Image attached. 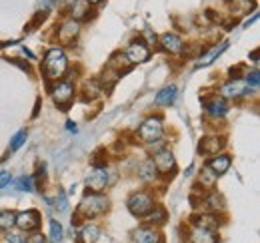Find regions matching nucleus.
<instances>
[{
  "label": "nucleus",
  "mask_w": 260,
  "mask_h": 243,
  "mask_svg": "<svg viewBox=\"0 0 260 243\" xmlns=\"http://www.w3.org/2000/svg\"><path fill=\"white\" fill-rule=\"evenodd\" d=\"M14 219H16V213L12 209H4L0 211V233H6L14 227Z\"/></svg>",
  "instance_id": "bb28decb"
},
{
  "label": "nucleus",
  "mask_w": 260,
  "mask_h": 243,
  "mask_svg": "<svg viewBox=\"0 0 260 243\" xmlns=\"http://www.w3.org/2000/svg\"><path fill=\"white\" fill-rule=\"evenodd\" d=\"M128 211L136 217H144L150 213V209L154 207V195L150 191H134L126 201Z\"/></svg>",
  "instance_id": "20e7f679"
},
{
  "label": "nucleus",
  "mask_w": 260,
  "mask_h": 243,
  "mask_svg": "<svg viewBox=\"0 0 260 243\" xmlns=\"http://www.w3.org/2000/svg\"><path fill=\"white\" fill-rule=\"evenodd\" d=\"M142 38H146V40H148V42H146L148 46H154V44L158 42V38H156V35H152L150 31H146V33H144V36H142Z\"/></svg>",
  "instance_id": "4c0bfd02"
},
{
  "label": "nucleus",
  "mask_w": 260,
  "mask_h": 243,
  "mask_svg": "<svg viewBox=\"0 0 260 243\" xmlns=\"http://www.w3.org/2000/svg\"><path fill=\"white\" fill-rule=\"evenodd\" d=\"M166 209L164 207H152L150 209V213L148 215H144L142 219L146 221V223H150V227H160L166 223Z\"/></svg>",
  "instance_id": "5701e85b"
},
{
  "label": "nucleus",
  "mask_w": 260,
  "mask_h": 243,
  "mask_svg": "<svg viewBox=\"0 0 260 243\" xmlns=\"http://www.w3.org/2000/svg\"><path fill=\"white\" fill-rule=\"evenodd\" d=\"M14 227H18V231H22V233L38 231V227H40V213L36 209H26V211L16 213Z\"/></svg>",
  "instance_id": "423d86ee"
},
{
  "label": "nucleus",
  "mask_w": 260,
  "mask_h": 243,
  "mask_svg": "<svg viewBox=\"0 0 260 243\" xmlns=\"http://www.w3.org/2000/svg\"><path fill=\"white\" fill-rule=\"evenodd\" d=\"M250 91H252V89H248L242 78H238V80L232 78V80L224 83V85L218 89V93L222 95V99H240V97L250 95Z\"/></svg>",
  "instance_id": "1a4fd4ad"
},
{
  "label": "nucleus",
  "mask_w": 260,
  "mask_h": 243,
  "mask_svg": "<svg viewBox=\"0 0 260 243\" xmlns=\"http://www.w3.org/2000/svg\"><path fill=\"white\" fill-rule=\"evenodd\" d=\"M62 237H64V229H62L60 221L50 219V233H48V239H50V243H60V241H62Z\"/></svg>",
  "instance_id": "cd10ccee"
},
{
  "label": "nucleus",
  "mask_w": 260,
  "mask_h": 243,
  "mask_svg": "<svg viewBox=\"0 0 260 243\" xmlns=\"http://www.w3.org/2000/svg\"><path fill=\"white\" fill-rule=\"evenodd\" d=\"M42 72L46 80H60L68 72V59L62 48H50L42 61Z\"/></svg>",
  "instance_id": "f03ea898"
},
{
  "label": "nucleus",
  "mask_w": 260,
  "mask_h": 243,
  "mask_svg": "<svg viewBox=\"0 0 260 243\" xmlns=\"http://www.w3.org/2000/svg\"><path fill=\"white\" fill-rule=\"evenodd\" d=\"M12 175H10V171H2L0 173V189H4V187H8V185H12Z\"/></svg>",
  "instance_id": "f704fd0d"
},
{
  "label": "nucleus",
  "mask_w": 260,
  "mask_h": 243,
  "mask_svg": "<svg viewBox=\"0 0 260 243\" xmlns=\"http://www.w3.org/2000/svg\"><path fill=\"white\" fill-rule=\"evenodd\" d=\"M26 139H28V133H26V129H22V131H18L14 137H12V141H10V153H14V151H18L24 143H26Z\"/></svg>",
  "instance_id": "7c9ffc66"
},
{
  "label": "nucleus",
  "mask_w": 260,
  "mask_h": 243,
  "mask_svg": "<svg viewBox=\"0 0 260 243\" xmlns=\"http://www.w3.org/2000/svg\"><path fill=\"white\" fill-rule=\"evenodd\" d=\"M252 0H230L228 2V8H230V12L234 14V16H244V14H248L250 10H252Z\"/></svg>",
  "instance_id": "a878e982"
},
{
  "label": "nucleus",
  "mask_w": 260,
  "mask_h": 243,
  "mask_svg": "<svg viewBox=\"0 0 260 243\" xmlns=\"http://www.w3.org/2000/svg\"><path fill=\"white\" fill-rule=\"evenodd\" d=\"M162 135H164V121L162 117H158V115L146 117L140 123V127H138V137L142 141H146V143H156V141L162 139Z\"/></svg>",
  "instance_id": "7ed1b4c3"
},
{
  "label": "nucleus",
  "mask_w": 260,
  "mask_h": 243,
  "mask_svg": "<svg viewBox=\"0 0 260 243\" xmlns=\"http://www.w3.org/2000/svg\"><path fill=\"white\" fill-rule=\"evenodd\" d=\"M90 16V4L86 0H74L72 2V18L74 20H88Z\"/></svg>",
  "instance_id": "b1692460"
},
{
  "label": "nucleus",
  "mask_w": 260,
  "mask_h": 243,
  "mask_svg": "<svg viewBox=\"0 0 260 243\" xmlns=\"http://www.w3.org/2000/svg\"><path fill=\"white\" fill-rule=\"evenodd\" d=\"M230 165H232V157H230V155H224V153H218V155H214V157H208L204 167H208L212 173L218 177V175L226 173L228 169H230Z\"/></svg>",
  "instance_id": "dca6fc26"
},
{
  "label": "nucleus",
  "mask_w": 260,
  "mask_h": 243,
  "mask_svg": "<svg viewBox=\"0 0 260 243\" xmlns=\"http://www.w3.org/2000/svg\"><path fill=\"white\" fill-rule=\"evenodd\" d=\"M226 145V139L224 137H218V135H208L204 139H200L198 143V153L200 155H206V157H214L218 155Z\"/></svg>",
  "instance_id": "9d476101"
},
{
  "label": "nucleus",
  "mask_w": 260,
  "mask_h": 243,
  "mask_svg": "<svg viewBox=\"0 0 260 243\" xmlns=\"http://www.w3.org/2000/svg\"><path fill=\"white\" fill-rule=\"evenodd\" d=\"M100 237V225L94 221H84L78 227V243H96Z\"/></svg>",
  "instance_id": "f3484780"
},
{
  "label": "nucleus",
  "mask_w": 260,
  "mask_h": 243,
  "mask_svg": "<svg viewBox=\"0 0 260 243\" xmlns=\"http://www.w3.org/2000/svg\"><path fill=\"white\" fill-rule=\"evenodd\" d=\"M216 179H218L216 175L212 173V171H210L208 167H204V169L200 171V177H198V183H200L202 187H208V189H212V187L216 185Z\"/></svg>",
  "instance_id": "c85d7f7f"
},
{
  "label": "nucleus",
  "mask_w": 260,
  "mask_h": 243,
  "mask_svg": "<svg viewBox=\"0 0 260 243\" xmlns=\"http://www.w3.org/2000/svg\"><path fill=\"white\" fill-rule=\"evenodd\" d=\"M106 69H110L112 72H116L118 76L122 74V72H126L130 69V63L128 59H126V55L124 52H116V55H112V59L108 61V67Z\"/></svg>",
  "instance_id": "4be33fe9"
},
{
  "label": "nucleus",
  "mask_w": 260,
  "mask_h": 243,
  "mask_svg": "<svg viewBox=\"0 0 260 243\" xmlns=\"http://www.w3.org/2000/svg\"><path fill=\"white\" fill-rule=\"evenodd\" d=\"M26 243H46V237L40 233V231H34L26 237Z\"/></svg>",
  "instance_id": "c9c22d12"
},
{
  "label": "nucleus",
  "mask_w": 260,
  "mask_h": 243,
  "mask_svg": "<svg viewBox=\"0 0 260 243\" xmlns=\"http://www.w3.org/2000/svg\"><path fill=\"white\" fill-rule=\"evenodd\" d=\"M52 6H54V0H38V10H40L42 14H46Z\"/></svg>",
  "instance_id": "e433bc0d"
},
{
  "label": "nucleus",
  "mask_w": 260,
  "mask_h": 243,
  "mask_svg": "<svg viewBox=\"0 0 260 243\" xmlns=\"http://www.w3.org/2000/svg\"><path fill=\"white\" fill-rule=\"evenodd\" d=\"M246 87L248 89H252V91H256L258 89V83H260V76H258V69H252V72H248L246 74Z\"/></svg>",
  "instance_id": "473e14b6"
},
{
  "label": "nucleus",
  "mask_w": 260,
  "mask_h": 243,
  "mask_svg": "<svg viewBox=\"0 0 260 243\" xmlns=\"http://www.w3.org/2000/svg\"><path fill=\"white\" fill-rule=\"evenodd\" d=\"M176 95H178V89L174 85H168V87H164L156 93V103L162 104V106H168V104L174 103Z\"/></svg>",
  "instance_id": "393cba45"
},
{
  "label": "nucleus",
  "mask_w": 260,
  "mask_h": 243,
  "mask_svg": "<svg viewBox=\"0 0 260 243\" xmlns=\"http://www.w3.org/2000/svg\"><path fill=\"white\" fill-rule=\"evenodd\" d=\"M86 2H88V4H98L100 0H86Z\"/></svg>",
  "instance_id": "ea45409f"
},
{
  "label": "nucleus",
  "mask_w": 260,
  "mask_h": 243,
  "mask_svg": "<svg viewBox=\"0 0 260 243\" xmlns=\"http://www.w3.org/2000/svg\"><path fill=\"white\" fill-rule=\"evenodd\" d=\"M130 239H132V243H162V235H160L158 227L144 225V227L134 229Z\"/></svg>",
  "instance_id": "f8f14e48"
},
{
  "label": "nucleus",
  "mask_w": 260,
  "mask_h": 243,
  "mask_svg": "<svg viewBox=\"0 0 260 243\" xmlns=\"http://www.w3.org/2000/svg\"><path fill=\"white\" fill-rule=\"evenodd\" d=\"M108 207H110V201H108L106 195L88 191V193L80 199V203H78L76 217H78V219H84V221H92L98 215H104V213L108 211Z\"/></svg>",
  "instance_id": "f257e3e1"
},
{
  "label": "nucleus",
  "mask_w": 260,
  "mask_h": 243,
  "mask_svg": "<svg viewBox=\"0 0 260 243\" xmlns=\"http://www.w3.org/2000/svg\"><path fill=\"white\" fill-rule=\"evenodd\" d=\"M46 201H48L50 205H54L58 213H68V199H66V195L62 191H58L54 199H46Z\"/></svg>",
  "instance_id": "c756f323"
},
{
  "label": "nucleus",
  "mask_w": 260,
  "mask_h": 243,
  "mask_svg": "<svg viewBox=\"0 0 260 243\" xmlns=\"http://www.w3.org/2000/svg\"><path fill=\"white\" fill-rule=\"evenodd\" d=\"M152 163H154L156 171L162 175L172 173V171L176 169V159H174V155L170 153V149H158V151L154 153Z\"/></svg>",
  "instance_id": "9b49d317"
},
{
  "label": "nucleus",
  "mask_w": 260,
  "mask_h": 243,
  "mask_svg": "<svg viewBox=\"0 0 260 243\" xmlns=\"http://www.w3.org/2000/svg\"><path fill=\"white\" fill-rule=\"evenodd\" d=\"M124 55H126L130 65H140V63H146L150 59V46L142 38H136L126 46Z\"/></svg>",
  "instance_id": "6e6552de"
},
{
  "label": "nucleus",
  "mask_w": 260,
  "mask_h": 243,
  "mask_svg": "<svg viewBox=\"0 0 260 243\" xmlns=\"http://www.w3.org/2000/svg\"><path fill=\"white\" fill-rule=\"evenodd\" d=\"M138 177H140L144 183H154V181L158 179V171H156L152 159H146V161L140 163V167H138Z\"/></svg>",
  "instance_id": "412c9836"
},
{
  "label": "nucleus",
  "mask_w": 260,
  "mask_h": 243,
  "mask_svg": "<svg viewBox=\"0 0 260 243\" xmlns=\"http://www.w3.org/2000/svg\"><path fill=\"white\" fill-rule=\"evenodd\" d=\"M34 177H20L18 179V183H16V189H20V191H34V185H32Z\"/></svg>",
  "instance_id": "72a5a7b5"
},
{
  "label": "nucleus",
  "mask_w": 260,
  "mask_h": 243,
  "mask_svg": "<svg viewBox=\"0 0 260 243\" xmlns=\"http://www.w3.org/2000/svg\"><path fill=\"white\" fill-rule=\"evenodd\" d=\"M204 111L208 117H214V119H222L228 113V103L226 99L214 95V97H204Z\"/></svg>",
  "instance_id": "ddd939ff"
},
{
  "label": "nucleus",
  "mask_w": 260,
  "mask_h": 243,
  "mask_svg": "<svg viewBox=\"0 0 260 243\" xmlns=\"http://www.w3.org/2000/svg\"><path fill=\"white\" fill-rule=\"evenodd\" d=\"M218 229L214 227H206V225H198V223H190L188 229V243H218Z\"/></svg>",
  "instance_id": "0eeeda50"
},
{
  "label": "nucleus",
  "mask_w": 260,
  "mask_h": 243,
  "mask_svg": "<svg viewBox=\"0 0 260 243\" xmlns=\"http://www.w3.org/2000/svg\"><path fill=\"white\" fill-rule=\"evenodd\" d=\"M228 48V42H220V44H214V46H210L200 59H198V63H196V69H202V67H208V65H212L220 55H222V50Z\"/></svg>",
  "instance_id": "a211bd4d"
},
{
  "label": "nucleus",
  "mask_w": 260,
  "mask_h": 243,
  "mask_svg": "<svg viewBox=\"0 0 260 243\" xmlns=\"http://www.w3.org/2000/svg\"><path fill=\"white\" fill-rule=\"evenodd\" d=\"M202 201H204V207L208 209L210 213H222L224 207H226L224 197H222L220 193H216V191H210L208 195H204Z\"/></svg>",
  "instance_id": "aec40b11"
},
{
  "label": "nucleus",
  "mask_w": 260,
  "mask_h": 243,
  "mask_svg": "<svg viewBox=\"0 0 260 243\" xmlns=\"http://www.w3.org/2000/svg\"><path fill=\"white\" fill-rule=\"evenodd\" d=\"M78 33H80V22L74 20V18H68L58 26V40L62 44H70V42H74Z\"/></svg>",
  "instance_id": "2eb2a0df"
},
{
  "label": "nucleus",
  "mask_w": 260,
  "mask_h": 243,
  "mask_svg": "<svg viewBox=\"0 0 260 243\" xmlns=\"http://www.w3.org/2000/svg\"><path fill=\"white\" fill-rule=\"evenodd\" d=\"M86 187L92 193H102L108 187V171L94 167L90 173L86 175Z\"/></svg>",
  "instance_id": "4468645a"
},
{
  "label": "nucleus",
  "mask_w": 260,
  "mask_h": 243,
  "mask_svg": "<svg viewBox=\"0 0 260 243\" xmlns=\"http://www.w3.org/2000/svg\"><path fill=\"white\" fill-rule=\"evenodd\" d=\"M160 46H162V50L170 52V55H178L182 50L184 42L176 33H166V35L160 36Z\"/></svg>",
  "instance_id": "6ab92c4d"
},
{
  "label": "nucleus",
  "mask_w": 260,
  "mask_h": 243,
  "mask_svg": "<svg viewBox=\"0 0 260 243\" xmlns=\"http://www.w3.org/2000/svg\"><path fill=\"white\" fill-rule=\"evenodd\" d=\"M66 129H68L70 133H76V129H78V127H76V125H74L72 121H68V123H66Z\"/></svg>",
  "instance_id": "58836bf2"
},
{
  "label": "nucleus",
  "mask_w": 260,
  "mask_h": 243,
  "mask_svg": "<svg viewBox=\"0 0 260 243\" xmlns=\"http://www.w3.org/2000/svg\"><path fill=\"white\" fill-rule=\"evenodd\" d=\"M50 97L52 101L58 104L60 109H66L74 99V85L72 80H56L54 87L50 89Z\"/></svg>",
  "instance_id": "39448f33"
},
{
  "label": "nucleus",
  "mask_w": 260,
  "mask_h": 243,
  "mask_svg": "<svg viewBox=\"0 0 260 243\" xmlns=\"http://www.w3.org/2000/svg\"><path fill=\"white\" fill-rule=\"evenodd\" d=\"M2 243H26V235H24L22 231H14V229H10V231L4 233Z\"/></svg>",
  "instance_id": "2f4dec72"
}]
</instances>
